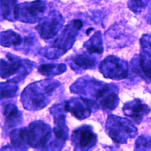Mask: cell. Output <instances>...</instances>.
Here are the masks:
<instances>
[{
	"mask_svg": "<svg viewBox=\"0 0 151 151\" xmlns=\"http://www.w3.org/2000/svg\"><path fill=\"white\" fill-rule=\"evenodd\" d=\"M64 103L56 104L50 109L51 114L54 117V126L52 132L55 140L50 143L48 146H62L68 136V129L65 124Z\"/></svg>",
	"mask_w": 151,
	"mask_h": 151,
	"instance_id": "obj_9",
	"label": "cell"
},
{
	"mask_svg": "<svg viewBox=\"0 0 151 151\" xmlns=\"http://www.w3.org/2000/svg\"><path fill=\"white\" fill-rule=\"evenodd\" d=\"M71 139L74 149L87 150L96 145L97 135L90 126L83 125L73 132Z\"/></svg>",
	"mask_w": 151,
	"mask_h": 151,
	"instance_id": "obj_13",
	"label": "cell"
},
{
	"mask_svg": "<svg viewBox=\"0 0 151 151\" xmlns=\"http://www.w3.org/2000/svg\"><path fill=\"white\" fill-rule=\"evenodd\" d=\"M22 40L20 35L12 30H8L1 34V43L2 46L6 47H18L22 44Z\"/></svg>",
	"mask_w": 151,
	"mask_h": 151,
	"instance_id": "obj_20",
	"label": "cell"
},
{
	"mask_svg": "<svg viewBox=\"0 0 151 151\" xmlns=\"http://www.w3.org/2000/svg\"><path fill=\"white\" fill-rule=\"evenodd\" d=\"M106 132L114 142L123 144L137 135V129L130 120L111 114L106 121Z\"/></svg>",
	"mask_w": 151,
	"mask_h": 151,
	"instance_id": "obj_5",
	"label": "cell"
},
{
	"mask_svg": "<svg viewBox=\"0 0 151 151\" xmlns=\"http://www.w3.org/2000/svg\"><path fill=\"white\" fill-rule=\"evenodd\" d=\"M64 107L65 111L70 112L79 120L87 118L93 111L99 109L94 101L81 96L65 101L64 103Z\"/></svg>",
	"mask_w": 151,
	"mask_h": 151,
	"instance_id": "obj_11",
	"label": "cell"
},
{
	"mask_svg": "<svg viewBox=\"0 0 151 151\" xmlns=\"http://www.w3.org/2000/svg\"><path fill=\"white\" fill-rule=\"evenodd\" d=\"M83 47L90 54H101L103 52V46L101 31H96L84 43Z\"/></svg>",
	"mask_w": 151,
	"mask_h": 151,
	"instance_id": "obj_18",
	"label": "cell"
},
{
	"mask_svg": "<svg viewBox=\"0 0 151 151\" xmlns=\"http://www.w3.org/2000/svg\"><path fill=\"white\" fill-rule=\"evenodd\" d=\"M60 86V82L50 79L35 81L28 85L21 94V101L23 107L32 111L44 109L50 102Z\"/></svg>",
	"mask_w": 151,
	"mask_h": 151,
	"instance_id": "obj_3",
	"label": "cell"
},
{
	"mask_svg": "<svg viewBox=\"0 0 151 151\" xmlns=\"http://www.w3.org/2000/svg\"><path fill=\"white\" fill-rule=\"evenodd\" d=\"M83 26L80 19H74L67 24L57 37L51 45L45 49L44 55L48 59H55L64 54L73 46Z\"/></svg>",
	"mask_w": 151,
	"mask_h": 151,
	"instance_id": "obj_4",
	"label": "cell"
},
{
	"mask_svg": "<svg viewBox=\"0 0 151 151\" xmlns=\"http://www.w3.org/2000/svg\"><path fill=\"white\" fill-rule=\"evenodd\" d=\"M17 0H1V17L2 19L13 21L14 11Z\"/></svg>",
	"mask_w": 151,
	"mask_h": 151,
	"instance_id": "obj_21",
	"label": "cell"
},
{
	"mask_svg": "<svg viewBox=\"0 0 151 151\" xmlns=\"http://www.w3.org/2000/svg\"><path fill=\"white\" fill-rule=\"evenodd\" d=\"M51 129L45 123L36 121L31 123L27 127L14 129L10 133L12 145L16 147L27 146L34 148L47 146L51 137Z\"/></svg>",
	"mask_w": 151,
	"mask_h": 151,
	"instance_id": "obj_2",
	"label": "cell"
},
{
	"mask_svg": "<svg viewBox=\"0 0 151 151\" xmlns=\"http://www.w3.org/2000/svg\"><path fill=\"white\" fill-rule=\"evenodd\" d=\"M150 0H129L128 6L134 13H140L147 5Z\"/></svg>",
	"mask_w": 151,
	"mask_h": 151,
	"instance_id": "obj_23",
	"label": "cell"
},
{
	"mask_svg": "<svg viewBox=\"0 0 151 151\" xmlns=\"http://www.w3.org/2000/svg\"><path fill=\"white\" fill-rule=\"evenodd\" d=\"M5 117V126L7 128L15 127L21 122L22 114L18 110L17 106L12 103L5 105L3 112Z\"/></svg>",
	"mask_w": 151,
	"mask_h": 151,
	"instance_id": "obj_17",
	"label": "cell"
},
{
	"mask_svg": "<svg viewBox=\"0 0 151 151\" xmlns=\"http://www.w3.org/2000/svg\"><path fill=\"white\" fill-rule=\"evenodd\" d=\"M122 110L126 116L132 119L136 123H140L143 117L150 113V108L140 99H136L126 103Z\"/></svg>",
	"mask_w": 151,
	"mask_h": 151,
	"instance_id": "obj_14",
	"label": "cell"
},
{
	"mask_svg": "<svg viewBox=\"0 0 151 151\" xmlns=\"http://www.w3.org/2000/svg\"><path fill=\"white\" fill-rule=\"evenodd\" d=\"M64 19L61 14L53 10L48 14L47 17L43 18L35 27V29L43 39H50L57 35L61 29Z\"/></svg>",
	"mask_w": 151,
	"mask_h": 151,
	"instance_id": "obj_10",
	"label": "cell"
},
{
	"mask_svg": "<svg viewBox=\"0 0 151 151\" xmlns=\"http://www.w3.org/2000/svg\"><path fill=\"white\" fill-rule=\"evenodd\" d=\"M4 85L1 83V99L14 97L18 90V86L16 83L7 80L6 82H4Z\"/></svg>",
	"mask_w": 151,
	"mask_h": 151,
	"instance_id": "obj_22",
	"label": "cell"
},
{
	"mask_svg": "<svg viewBox=\"0 0 151 151\" xmlns=\"http://www.w3.org/2000/svg\"><path fill=\"white\" fill-rule=\"evenodd\" d=\"M67 70L65 64H44L38 67V71L45 76H55L64 73Z\"/></svg>",
	"mask_w": 151,
	"mask_h": 151,
	"instance_id": "obj_19",
	"label": "cell"
},
{
	"mask_svg": "<svg viewBox=\"0 0 151 151\" xmlns=\"http://www.w3.org/2000/svg\"><path fill=\"white\" fill-rule=\"evenodd\" d=\"M140 43L141 51L137 58L138 73L149 82L151 81V36L143 34L140 39Z\"/></svg>",
	"mask_w": 151,
	"mask_h": 151,
	"instance_id": "obj_12",
	"label": "cell"
},
{
	"mask_svg": "<svg viewBox=\"0 0 151 151\" xmlns=\"http://www.w3.org/2000/svg\"><path fill=\"white\" fill-rule=\"evenodd\" d=\"M97 60L88 52L76 54L71 57L70 67L74 71H81L96 67Z\"/></svg>",
	"mask_w": 151,
	"mask_h": 151,
	"instance_id": "obj_16",
	"label": "cell"
},
{
	"mask_svg": "<svg viewBox=\"0 0 151 151\" xmlns=\"http://www.w3.org/2000/svg\"><path fill=\"white\" fill-rule=\"evenodd\" d=\"M124 27L114 25L106 32L107 44L110 46L121 47H124L128 42L129 34Z\"/></svg>",
	"mask_w": 151,
	"mask_h": 151,
	"instance_id": "obj_15",
	"label": "cell"
},
{
	"mask_svg": "<svg viewBox=\"0 0 151 151\" xmlns=\"http://www.w3.org/2000/svg\"><path fill=\"white\" fill-rule=\"evenodd\" d=\"M7 60H1V76L2 78H8L12 76L16 77L12 81L18 83L22 80L34 69V62L27 60H22L18 56L8 53L6 55Z\"/></svg>",
	"mask_w": 151,
	"mask_h": 151,
	"instance_id": "obj_6",
	"label": "cell"
},
{
	"mask_svg": "<svg viewBox=\"0 0 151 151\" xmlns=\"http://www.w3.org/2000/svg\"><path fill=\"white\" fill-rule=\"evenodd\" d=\"M47 10V4L42 0L25 2L16 5L14 11V20L33 24L40 22Z\"/></svg>",
	"mask_w": 151,
	"mask_h": 151,
	"instance_id": "obj_7",
	"label": "cell"
},
{
	"mask_svg": "<svg viewBox=\"0 0 151 151\" xmlns=\"http://www.w3.org/2000/svg\"><path fill=\"white\" fill-rule=\"evenodd\" d=\"M150 24H151V22H150Z\"/></svg>",
	"mask_w": 151,
	"mask_h": 151,
	"instance_id": "obj_25",
	"label": "cell"
},
{
	"mask_svg": "<svg viewBox=\"0 0 151 151\" xmlns=\"http://www.w3.org/2000/svg\"><path fill=\"white\" fill-rule=\"evenodd\" d=\"M70 91L94 101L104 110H113L119 102L117 87L86 76L77 80L70 87Z\"/></svg>",
	"mask_w": 151,
	"mask_h": 151,
	"instance_id": "obj_1",
	"label": "cell"
},
{
	"mask_svg": "<svg viewBox=\"0 0 151 151\" xmlns=\"http://www.w3.org/2000/svg\"><path fill=\"white\" fill-rule=\"evenodd\" d=\"M136 149L151 150V138L144 135L140 136L135 142Z\"/></svg>",
	"mask_w": 151,
	"mask_h": 151,
	"instance_id": "obj_24",
	"label": "cell"
},
{
	"mask_svg": "<svg viewBox=\"0 0 151 151\" xmlns=\"http://www.w3.org/2000/svg\"><path fill=\"white\" fill-rule=\"evenodd\" d=\"M99 66L100 72L106 78L120 80L126 78L128 76L127 63L116 56H107Z\"/></svg>",
	"mask_w": 151,
	"mask_h": 151,
	"instance_id": "obj_8",
	"label": "cell"
}]
</instances>
